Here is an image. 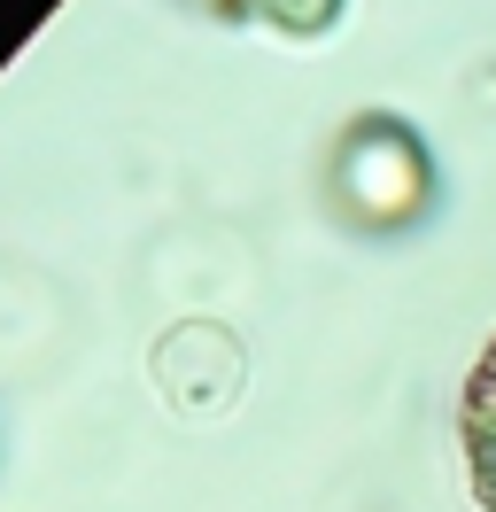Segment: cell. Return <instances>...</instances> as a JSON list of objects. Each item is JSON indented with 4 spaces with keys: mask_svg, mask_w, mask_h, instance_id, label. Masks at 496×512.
I'll return each instance as SVG.
<instances>
[{
    "mask_svg": "<svg viewBox=\"0 0 496 512\" xmlns=\"http://www.w3.org/2000/svg\"><path fill=\"white\" fill-rule=\"evenodd\" d=\"M465 466H473L481 505L496 512V342L481 350L473 381H465Z\"/></svg>",
    "mask_w": 496,
    "mask_h": 512,
    "instance_id": "2",
    "label": "cell"
},
{
    "mask_svg": "<svg viewBox=\"0 0 496 512\" xmlns=\"http://www.w3.org/2000/svg\"><path fill=\"white\" fill-rule=\"evenodd\" d=\"M334 194L365 225H396L427 202V156L396 117H365L334 156Z\"/></svg>",
    "mask_w": 496,
    "mask_h": 512,
    "instance_id": "1",
    "label": "cell"
}]
</instances>
